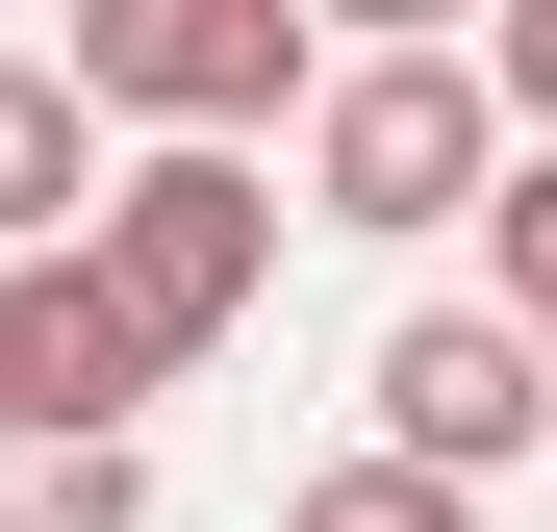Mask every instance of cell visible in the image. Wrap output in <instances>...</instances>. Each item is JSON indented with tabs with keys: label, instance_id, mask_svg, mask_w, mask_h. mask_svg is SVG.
<instances>
[{
	"label": "cell",
	"instance_id": "1",
	"mask_svg": "<svg viewBox=\"0 0 557 532\" xmlns=\"http://www.w3.org/2000/svg\"><path fill=\"white\" fill-rule=\"evenodd\" d=\"M76 280L127 305L152 381H203V355L253 330V280H278V177H253V152H127L102 228H76Z\"/></svg>",
	"mask_w": 557,
	"mask_h": 532
},
{
	"label": "cell",
	"instance_id": "2",
	"mask_svg": "<svg viewBox=\"0 0 557 532\" xmlns=\"http://www.w3.org/2000/svg\"><path fill=\"white\" fill-rule=\"evenodd\" d=\"M456 203H507V102H482V51H330V102H305V228H456Z\"/></svg>",
	"mask_w": 557,
	"mask_h": 532
},
{
	"label": "cell",
	"instance_id": "3",
	"mask_svg": "<svg viewBox=\"0 0 557 532\" xmlns=\"http://www.w3.org/2000/svg\"><path fill=\"white\" fill-rule=\"evenodd\" d=\"M76 102L102 127H152V152H253V127H305L330 102V51L278 26V0H76Z\"/></svg>",
	"mask_w": 557,
	"mask_h": 532
},
{
	"label": "cell",
	"instance_id": "4",
	"mask_svg": "<svg viewBox=\"0 0 557 532\" xmlns=\"http://www.w3.org/2000/svg\"><path fill=\"white\" fill-rule=\"evenodd\" d=\"M381 457L456 482V507H482L507 457H557V330H507V305H406V330H381Z\"/></svg>",
	"mask_w": 557,
	"mask_h": 532
},
{
	"label": "cell",
	"instance_id": "5",
	"mask_svg": "<svg viewBox=\"0 0 557 532\" xmlns=\"http://www.w3.org/2000/svg\"><path fill=\"white\" fill-rule=\"evenodd\" d=\"M127 406H152L127 305L76 253H0V457H127Z\"/></svg>",
	"mask_w": 557,
	"mask_h": 532
},
{
	"label": "cell",
	"instance_id": "6",
	"mask_svg": "<svg viewBox=\"0 0 557 532\" xmlns=\"http://www.w3.org/2000/svg\"><path fill=\"white\" fill-rule=\"evenodd\" d=\"M102 102H76V76L51 51H0V253H76V228H102Z\"/></svg>",
	"mask_w": 557,
	"mask_h": 532
},
{
	"label": "cell",
	"instance_id": "7",
	"mask_svg": "<svg viewBox=\"0 0 557 532\" xmlns=\"http://www.w3.org/2000/svg\"><path fill=\"white\" fill-rule=\"evenodd\" d=\"M278 532H482V507H456V482H406L381 431H355V457H305V482H278Z\"/></svg>",
	"mask_w": 557,
	"mask_h": 532
},
{
	"label": "cell",
	"instance_id": "8",
	"mask_svg": "<svg viewBox=\"0 0 557 532\" xmlns=\"http://www.w3.org/2000/svg\"><path fill=\"white\" fill-rule=\"evenodd\" d=\"M0 532H152V457H0Z\"/></svg>",
	"mask_w": 557,
	"mask_h": 532
},
{
	"label": "cell",
	"instance_id": "9",
	"mask_svg": "<svg viewBox=\"0 0 557 532\" xmlns=\"http://www.w3.org/2000/svg\"><path fill=\"white\" fill-rule=\"evenodd\" d=\"M482 305L557 330V152H507V203H482Z\"/></svg>",
	"mask_w": 557,
	"mask_h": 532
},
{
	"label": "cell",
	"instance_id": "10",
	"mask_svg": "<svg viewBox=\"0 0 557 532\" xmlns=\"http://www.w3.org/2000/svg\"><path fill=\"white\" fill-rule=\"evenodd\" d=\"M482 102H507V127L557 152V0H507V26H482Z\"/></svg>",
	"mask_w": 557,
	"mask_h": 532
}]
</instances>
